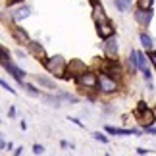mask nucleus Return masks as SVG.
Instances as JSON below:
<instances>
[{
    "label": "nucleus",
    "mask_w": 156,
    "mask_h": 156,
    "mask_svg": "<svg viewBox=\"0 0 156 156\" xmlns=\"http://www.w3.org/2000/svg\"><path fill=\"white\" fill-rule=\"evenodd\" d=\"M44 66H46V69H48L52 75H58V77H64V75H66V69H68V66H66V62H64L62 56L46 58Z\"/></svg>",
    "instance_id": "nucleus-1"
},
{
    "label": "nucleus",
    "mask_w": 156,
    "mask_h": 156,
    "mask_svg": "<svg viewBox=\"0 0 156 156\" xmlns=\"http://www.w3.org/2000/svg\"><path fill=\"white\" fill-rule=\"evenodd\" d=\"M135 116H137V119L145 125V127H151V125L154 123V112L151 110V108H147L145 104H139V108H137V112H135Z\"/></svg>",
    "instance_id": "nucleus-2"
},
{
    "label": "nucleus",
    "mask_w": 156,
    "mask_h": 156,
    "mask_svg": "<svg viewBox=\"0 0 156 156\" xmlns=\"http://www.w3.org/2000/svg\"><path fill=\"white\" fill-rule=\"evenodd\" d=\"M83 73H87L85 64H83L81 60H71V62L68 64V69H66L64 79H69V77H81Z\"/></svg>",
    "instance_id": "nucleus-3"
},
{
    "label": "nucleus",
    "mask_w": 156,
    "mask_h": 156,
    "mask_svg": "<svg viewBox=\"0 0 156 156\" xmlns=\"http://www.w3.org/2000/svg\"><path fill=\"white\" fill-rule=\"evenodd\" d=\"M98 89L102 93H114L118 89V85H116V81H114L108 73H100L98 75Z\"/></svg>",
    "instance_id": "nucleus-4"
},
{
    "label": "nucleus",
    "mask_w": 156,
    "mask_h": 156,
    "mask_svg": "<svg viewBox=\"0 0 156 156\" xmlns=\"http://www.w3.org/2000/svg\"><path fill=\"white\" fill-rule=\"evenodd\" d=\"M2 66H4V68L8 69L10 73L14 75V77H16V79L20 81V83H23V77H25V73H23V71H21L20 68H16L14 64H10V62H8V56H6V52H2Z\"/></svg>",
    "instance_id": "nucleus-5"
},
{
    "label": "nucleus",
    "mask_w": 156,
    "mask_h": 156,
    "mask_svg": "<svg viewBox=\"0 0 156 156\" xmlns=\"http://www.w3.org/2000/svg\"><path fill=\"white\" fill-rule=\"evenodd\" d=\"M77 81H79L81 87H87V89L98 87V75H94V73H83Z\"/></svg>",
    "instance_id": "nucleus-6"
},
{
    "label": "nucleus",
    "mask_w": 156,
    "mask_h": 156,
    "mask_svg": "<svg viewBox=\"0 0 156 156\" xmlns=\"http://www.w3.org/2000/svg\"><path fill=\"white\" fill-rule=\"evenodd\" d=\"M98 37L100 39H110V37H114V27H112V23H108V21H104V23H100L98 25Z\"/></svg>",
    "instance_id": "nucleus-7"
},
{
    "label": "nucleus",
    "mask_w": 156,
    "mask_h": 156,
    "mask_svg": "<svg viewBox=\"0 0 156 156\" xmlns=\"http://www.w3.org/2000/svg\"><path fill=\"white\" fill-rule=\"evenodd\" d=\"M151 17H152V12L151 10H137L135 12V20L141 23V25H148V21H151Z\"/></svg>",
    "instance_id": "nucleus-8"
},
{
    "label": "nucleus",
    "mask_w": 156,
    "mask_h": 156,
    "mask_svg": "<svg viewBox=\"0 0 156 156\" xmlns=\"http://www.w3.org/2000/svg\"><path fill=\"white\" fill-rule=\"evenodd\" d=\"M104 52L108 54V56H112V58L118 54V43H116V39H114V37L104 41Z\"/></svg>",
    "instance_id": "nucleus-9"
},
{
    "label": "nucleus",
    "mask_w": 156,
    "mask_h": 156,
    "mask_svg": "<svg viewBox=\"0 0 156 156\" xmlns=\"http://www.w3.org/2000/svg\"><path fill=\"white\" fill-rule=\"evenodd\" d=\"M29 50L33 52V56H37V58L43 60V62H46V52L39 43H29Z\"/></svg>",
    "instance_id": "nucleus-10"
},
{
    "label": "nucleus",
    "mask_w": 156,
    "mask_h": 156,
    "mask_svg": "<svg viewBox=\"0 0 156 156\" xmlns=\"http://www.w3.org/2000/svg\"><path fill=\"white\" fill-rule=\"evenodd\" d=\"M94 8H93V17H94V21H97V25H100V23H104V21H108L106 20V16H104V10L98 6V2L97 4H93Z\"/></svg>",
    "instance_id": "nucleus-11"
},
{
    "label": "nucleus",
    "mask_w": 156,
    "mask_h": 156,
    "mask_svg": "<svg viewBox=\"0 0 156 156\" xmlns=\"http://www.w3.org/2000/svg\"><path fill=\"white\" fill-rule=\"evenodd\" d=\"M106 131L112 133V135H139V131H135V129H116V127H112V125H108Z\"/></svg>",
    "instance_id": "nucleus-12"
},
{
    "label": "nucleus",
    "mask_w": 156,
    "mask_h": 156,
    "mask_svg": "<svg viewBox=\"0 0 156 156\" xmlns=\"http://www.w3.org/2000/svg\"><path fill=\"white\" fill-rule=\"evenodd\" d=\"M104 73H108V75H119V73H122V71H119V66H118V62H116V60H112V64L110 66H106V68H104Z\"/></svg>",
    "instance_id": "nucleus-13"
},
{
    "label": "nucleus",
    "mask_w": 156,
    "mask_h": 156,
    "mask_svg": "<svg viewBox=\"0 0 156 156\" xmlns=\"http://www.w3.org/2000/svg\"><path fill=\"white\" fill-rule=\"evenodd\" d=\"M129 66H131V69H137L139 68V58H137V50H131V54H129Z\"/></svg>",
    "instance_id": "nucleus-14"
},
{
    "label": "nucleus",
    "mask_w": 156,
    "mask_h": 156,
    "mask_svg": "<svg viewBox=\"0 0 156 156\" xmlns=\"http://www.w3.org/2000/svg\"><path fill=\"white\" fill-rule=\"evenodd\" d=\"M27 16H29V8H20V10L14 14V20H16V21H21V20H25Z\"/></svg>",
    "instance_id": "nucleus-15"
},
{
    "label": "nucleus",
    "mask_w": 156,
    "mask_h": 156,
    "mask_svg": "<svg viewBox=\"0 0 156 156\" xmlns=\"http://www.w3.org/2000/svg\"><path fill=\"white\" fill-rule=\"evenodd\" d=\"M141 43H143V46H145L147 50H151V48H152V39L148 37L147 33H141Z\"/></svg>",
    "instance_id": "nucleus-16"
},
{
    "label": "nucleus",
    "mask_w": 156,
    "mask_h": 156,
    "mask_svg": "<svg viewBox=\"0 0 156 156\" xmlns=\"http://www.w3.org/2000/svg\"><path fill=\"white\" fill-rule=\"evenodd\" d=\"M37 81L41 83V85H44V87H48V89H52V87H54V83H52L50 79H46V77H37Z\"/></svg>",
    "instance_id": "nucleus-17"
},
{
    "label": "nucleus",
    "mask_w": 156,
    "mask_h": 156,
    "mask_svg": "<svg viewBox=\"0 0 156 156\" xmlns=\"http://www.w3.org/2000/svg\"><path fill=\"white\" fill-rule=\"evenodd\" d=\"M151 4H152V0H139V8L141 10H151Z\"/></svg>",
    "instance_id": "nucleus-18"
},
{
    "label": "nucleus",
    "mask_w": 156,
    "mask_h": 156,
    "mask_svg": "<svg viewBox=\"0 0 156 156\" xmlns=\"http://www.w3.org/2000/svg\"><path fill=\"white\" fill-rule=\"evenodd\" d=\"M93 137H94L97 141H100V143H108V137H104L102 133H93Z\"/></svg>",
    "instance_id": "nucleus-19"
},
{
    "label": "nucleus",
    "mask_w": 156,
    "mask_h": 156,
    "mask_svg": "<svg viewBox=\"0 0 156 156\" xmlns=\"http://www.w3.org/2000/svg\"><path fill=\"white\" fill-rule=\"evenodd\" d=\"M33 152H35V154H43V152H44V147L35 145V147H33Z\"/></svg>",
    "instance_id": "nucleus-20"
},
{
    "label": "nucleus",
    "mask_w": 156,
    "mask_h": 156,
    "mask_svg": "<svg viewBox=\"0 0 156 156\" xmlns=\"http://www.w3.org/2000/svg\"><path fill=\"white\" fill-rule=\"evenodd\" d=\"M148 58H151V62L154 64V68H156V52H152V50H151V54H148Z\"/></svg>",
    "instance_id": "nucleus-21"
},
{
    "label": "nucleus",
    "mask_w": 156,
    "mask_h": 156,
    "mask_svg": "<svg viewBox=\"0 0 156 156\" xmlns=\"http://www.w3.org/2000/svg\"><path fill=\"white\" fill-rule=\"evenodd\" d=\"M2 87H4V89H6V91H8V93H16L14 89H12V87L8 85V83H6V81H2Z\"/></svg>",
    "instance_id": "nucleus-22"
},
{
    "label": "nucleus",
    "mask_w": 156,
    "mask_h": 156,
    "mask_svg": "<svg viewBox=\"0 0 156 156\" xmlns=\"http://www.w3.org/2000/svg\"><path fill=\"white\" fill-rule=\"evenodd\" d=\"M69 122H73L75 125H79V127H83V123L79 122V119H75V118H69Z\"/></svg>",
    "instance_id": "nucleus-23"
},
{
    "label": "nucleus",
    "mask_w": 156,
    "mask_h": 156,
    "mask_svg": "<svg viewBox=\"0 0 156 156\" xmlns=\"http://www.w3.org/2000/svg\"><path fill=\"white\" fill-rule=\"evenodd\" d=\"M137 152H139V154H141V156H145V154H147V152H148V151H145V148H137Z\"/></svg>",
    "instance_id": "nucleus-24"
},
{
    "label": "nucleus",
    "mask_w": 156,
    "mask_h": 156,
    "mask_svg": "<svg viewBox=\"0 0 156 156\" xmlns=\"http://www.w3.org/2000/svg\"><path fill=\"white\" fill-rule=\"evenodd\" d=\"M147 131H148V133H156V127H145Z\"/></svg>",
    "instance_id": "nucleus-25"
},
{
    "label": "nucleus",
    "mask_w": 156,
    "mask_h": 156,
    "mask_svg": "<svg viewBox=\"0 0 156 156\" xmlns=\"http://www.w3.org/2000/svg\"><path fill=\"white\" fill-rule=\"evenodd\" d=\"M16 2H21V0H8V6H12V4H16Z\"/></svg>",
    "instance_id": "nucleus-26"
},
{
    "label": "nucleus",
    "mask_w": 156,
    "mask_h": 156,
    "mask_svg": "<svg viewBox=\"0 0 156 156\" xmlns=\"http://www.w3.org/2000/svg\"><path fill=\"white\" fill-rule=\"evenodd\" d=\"M131 2H133V0H125V4H127V6H129V4H131Z\"/></svg>",
    "instance_id": "nucleus-27"
},
{
    "label": "nucleus",
    "mask_w": 156,
    "mask_h": 156,
    "mask_svg": "<svg viewBox=\"0 0 156 156\" xmlns=\"http://www.w3.org/2000/svg\"><path fill=\"white\" fill-rule=\"evenodd\" d=\"M91 2H93V4H97V0H91Z\"/></svg>",
    "instance_id": "nucleus-28"
}]
</instances>
